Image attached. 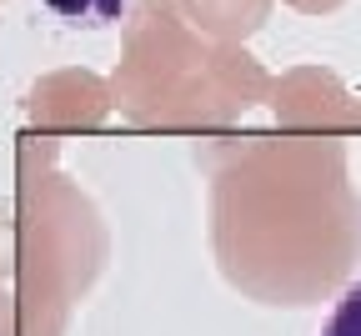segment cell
<instances>
[{
	"instance_id": "6da1fadb",
	"label": "cell",
	"mask_w": 361,
	"mask_h": 336,
	"mask_svg": "<svg viewBox=\"0 0 361 336\" xmlns=\"http://www.w3.org/2000/svg\"><path fill=\"white\" fill-rule=\"evenodd\" d=\"M40 6L51 11L56 20H66V25H85V30H101V25L121 20L126 0H40Z\"/></svg>"
},
{
	"instance_id": "7a4b0ae2",
	"label": "cell",
	"mask_w": 361,
	"mask_h": 336,
	"mask_svg": "<svg viewBox=\"0 0 361 336\" xmlns=\"http://www.w3.org/2000/svg\"><path fill=\"white\" fill-rule=\"evenodd\" d=\"M322 336H361V281L336 301V311H331V321L322 326Z\"/></svg>"
}]
</instances>
